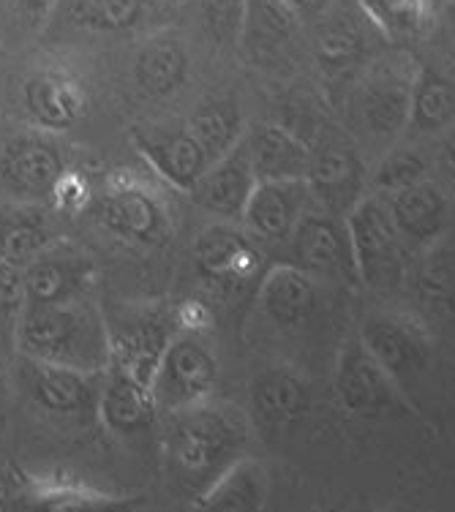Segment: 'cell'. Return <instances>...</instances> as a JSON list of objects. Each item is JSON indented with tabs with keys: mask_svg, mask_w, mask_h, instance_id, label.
Instances as JSON below:
<instances>
[{
	"mask_svg": "<svg viewBox=\"0 0 455 512\" xmlns=\"http://www.w3.org/2000/svg\"><path fill=\"white\" fill-rule=\"evenodd\" d=\"M246 414L224 401H199L172 412L167 431L169 466L183 488L205 493L221 474L246 458Z\"/></svg>",
	"mask_w": 455,
	"mask_h": 512,
	"instance_id": "6da1fadb",
	"label": "cell"
},
{
	"mask_svg": "<svg viewBox=\"0 0 455 512\" xmlns=\"http://www.w3.org/2000/svg\"><path fill=\"white\" fill-rule=\"evenodd\" d=\"M14 344L20 357L39 363L69 365L80 371H107V316L90 297L25 306L14 325Z\"/></svg>",
	"mask_w": 455,
	"mask_h": 512,
	"instance_id": "7a4b0ae2",
	"label": "cell"
},
{
	"mask_svg": "<svg viewBox=\"0 0 455 512\" xmlns=\"http://www.w3.org/2000/svg\"><path fill=\"white\" fill-rule=\"evenodd\" d=\"M417 66L404 55H376L349 85V118L360 137L393 142L409 123Z\"/></svg>",
	"mask_w": 455,
	"mask_h": 512,
	"instance_id": "3957f363",
	"label": "cell"
},
{
	"mask_svg": "<svg viewBox=\"0 0 455 512\" xmlns=\"http://www.w3.org/2000/svg\"><path fill=\"white\" fill-rule=\"evenodd\" d=\"M333 387L344 412L368 423L401 420L412 414L401 382L368 352L360 335L347 338L338 349Z\"/></svg>",
	"mask_w": 455,
	"mask_h": 512,
	"instance_id": "277c9868",
	"label": "cell"
},
{
	"mask_svg": "<svg viewBox=\"0 0 455 512\" xmlns=\"http://www.w3.org/2000/svg\"><path fill=\"white\" fill-rule=\"evenodd\" d=\"M347 227L355 251L357 281L382 295L404 284L409 251L401 243L385 197L376 191L366 194L347 213Z\"/></svg>",
	"mask_w": 455,
	"mask_h": 512,
	"instance_id": "5b68a950",
	"label": "cell"
},
{
	"mask_svg": "<svg viewBox=\"0 0 455 512\" xmlns=\"http://www.w3.org/2000/svg\"><path fill=\"white\" fill-rule=\"evenodd\" d=\"M90 207L109 235L120 237L131 246H164L172 235V221L164 202L137 180H107L99 197L90 199Z\"/></svg>",
	"mask_w": 455,
	"mask_h": 512,
	"instance_id": "8992f818",
	"label": "cell"
},
{
	"mask_svg": "<svg viewBox=\"0 0 455 512\" xmlns=\"http://www.w3.org/2000/svg\"><path fill=\"white\" fill-rule=\"evenodd\" d=\"M218 382V363L199 333L175 335L164 349L150 390L156 398L159 412H178L199 401H208Z\"/></svg>",
	"mask_w": 455,
	"mask_h": 512,
	"instance_id": "52a82bcc",
	"label": "cell"
},
{
	"mask_svg": "<svg viewBox=\"0 0 455 512\" xmlns=\"http://www.w3.org/2000/svg\"><path fill=\"white\" fill-rule=\"evenodd\" d=\"M289 262L319 281H357L355 251L347 216L322 207H308L289 235Z\"/></svg>",
	"mask_w": 455,
	"mask_h": 512,
	"instance_id": "ba28073f",
	"label": "cell"
},
{
	"mask_svg": "<svg viewBox=\"0 0 455 512\" xmlns=\"http://www.w3.org/2000/svg\"><path fill=\"white\" fill-rule=\"evenodd\" d=\"M107 316L109 365L150 384L164 349L175 338V316L159 308H118Z\"/></svg>",
	"mask_w": 455,
	"mask_h": 512,
	"instance_id": "9c48e42d",
	"label": "cell"
},
{
	"mask_svg": "<svg viewBox=\"0 0 455 512\" xmlns=\"http://www.w3.org/2000/svg\"><path fill=\"white\" fill-rule=\"evenodd\" d=\"M382 39L385 33L376 28L357 0H352L349 9H338L333 3L325 11V25L317 39L319 69L325 77L349 79L352 85V79L376 58Z\"/></svg>",
	"mask_w": 455,
	"mask_h": 512,
	"instance_id": "30bf717a",
	"label": "cell"
},
{
	"mask_svg": "<svg viewBox=\"0 0 455 512\" xmlns=\"http://www.w3.org/2000/svg\"><path fill=\"white\" fill-rule=\"evenodd\" d=\"M107 371H80L69 365L20 360V379L30 404L52 417H85L99 412V395Z\"/></svg>",
	"mask_w": 455,
	"mask_h": 512,
	"instance_id": "8fae6325",
	"label": "cell"
},
{
	"mask_svg": "<svg viewBox=\"0 0 455 512\" xmlns=\"http://www.w3.org/2000/svg\"><path fill=\"white\" fill-rule=\"evenodd\" d=\"M63 150L50 131H30L6 142L0 153V180L11 197L20 202H47L52 188L66 172Z\"/></svg>",
	"mask_w": 455,
	"mask_h": 512,
	"instance_id": "7c38bea8",
	"label": "cell"
},
{
	"mask_svg": "<svg viewBox=\"0 0 455 512\" xmlns=\"http://www.w3.org/2000/svg\"><path fill=\"white\" fill-rule=\"evenodd\" d=\"M96 278V267L82 248L63 240H52L22 267L25 306H52L88 297Z\"/></svg>",
	"mask_w": 455,
	"mask_h": 512,
	"instance_id": "4fadbf2b",
	"label": "cell"
},
{
	"mask_svg": "<svg viewBox=\"0 0 455 512\" xmlns=\"http://www.w3.org/2000/svg\"><path fill=\"white\" fill-rule=\"evenodd\" d=\"M357 335L401 384L420 374L431 360V335L415 316L379 311L368 316Z\"/></svg>",
	"mask_w": 455,
	"mask_h": 512,
	"instance_id": "5bb4252c",
	"label": "cell"
},
{
	"mask_svg": "<svg viewBox=\"0 0 455 512\" xmlns=\"http://www.w3.org/2000/svg\"><path fill=\"white\" fill-rule=\"evenodd\" d=\"M194 259L202 278L224 289H238L262 276V251L246 229L232 221H216L197 237Z\"/></svg>",
	"mask_w": 455,
	"mask_h": 512,
	"instance_id": "9a60e30c",
	"label": "cell"
},
{
	"mask_svg": "<svg viewBox=\"0 0 455 512\" xmlns=\"http://www.w3.org/2000/svg\"><path fill=\"white\" fill-rule=\"evenodd\" d=\"M311 202L314 199L306 178L257 180L240 218V227L257 243H287Z\"/></svg>",
	"mask_w": 455,
	"mask_h": 512,
	"instance_id": "2e32d148",
	"label": "cell"
},
{
	"mask_svg": "<svg viewBox=\"0 0 455 512\" xmlns=\"http://www.w3.org/2000/svg\"><path fill=\"white\" fill-rule=\"evenodd\" d=\"M134 145L159 180L183 194H191L213 164L188 126L139 128L134 131Z\"/></svg>",
	"mask_w": 455,
	"mask_h": 512,
	"instance_id": "e0dca14e",
	"label": "cell"
},
{
	"mask_svg": "<svg viewBox=\"0 0 455 512\" xmlns=\"http://www.w3.org/2000/svg\"><path fill=\"white\" fill-rule=\"evenodd\" d=\"M88 107L82 82L63 66H41L22 82V109L36 128L60 134L80 123Z\"/></svg>",
	"mask_w": 455,
	"mask_h": 512,
	"instance_id": "ac0fdd59",
	"label": "cell"
},
{
	"mask_svg": "<svg viewBox=\"0 0 455 512\" xmlns=\"http://www.w3.org/2000/svg\"><path fill=\"white\" fill-rule=\"evenodd\" d=\"M406 251H431L447 229V197L434 180L382 194Z\"/></svg>",
	"mask_w": 455,
	"mask_h": 512,
	"instance_id": "d6986e66",
	"label": "cell"
},
{
	"mask_svg": "<svg viewBox=\"0 0 455 512\" xmlns=\"http://www.w3.org/2000/svg\"><path fill=\"white\" fill-rule=\"evenodd\" d=\"M311 199L322 210L347 216L349 210L366 197V167L352 145L333 142L311 156L306 172Z\"/></svg>",
	"mask_w": 455,
	"mask_h": 512,
	"instance_id": "ffe728a7",
	"label": "cell"
},
{
	"mask_svg": "<svg viewBox=\"0 0 455 512\" xmlns=\"http://www.w3.org/2000/svg\"><path fill=\"white\" fill-rule=\"evenodd\" d=\"M257 172L251 167L248 150L240 139L235 148L229 150L227 156H221L216 164L199 178L194 186V199L197 205L208 213L213 221H232L240 224L243 210L248 205V197L257 186Z\"/></svg>",
	"mask_w": 455,
	"mask_h": 512,
	"instance_id": "44dd1931",
	"label": "cell"
},
{
	"mask_svg": "<svg viewBox=\"0 0 455 512\" xmlns=\"http://www.w3.org/2000/svg\"><path fill=\"white\" fill-rule=\"evenodd\" d=\"M319 278L308 276L292 262L270 267L259 281V306L281 330L306 327L319 311Z\"/></svg>",
	"mask_w": 455,
	"mask_h": 512,
	"instance_id": "7402d4cb",
	"label": "cell"
},
{
	"mask_svg": "<svg viewBox=\"0 0 455 512\" xmlns=\"http://www.w3.org/2000/svg\"><path fill=\"white\" fill-rule=\"evenodd\" d=\"M300 28L297 14L287 0H246L238 47L257 63L278 60L292 50Z\"/></svg>",
	"mask_w": 455,
	"mask_h": 512,
	"instance_id": "603a6c76",
	"label": "cell"
},
{
	"mask_svg": "<svg viewBox=\"0 0 455 512\" xmlns=\"http://www.w3.org/2000/svg\"><path fill=\"white\" fill-rule=\"evenodd\" d=\"M251 412L259 425L284 431L311 412V387L292 368H268L251 384Z\"/></svg>",
	"mask_w": 455,
	"mask_h": 512,
	"instance_id": "cb8c5ba5",
	"label": "cell"
},
{
	"mask_svg": "<svg viewBox=\"0 0 455 512\" xmlns=\"http://www.w3.org/2000/svg\"><path fill=\"white\" fill-rule=\"evenodd\" d=\"M156 414H159V406H156L150 384L139 382L126 371L109 365L104 384H101L99 412H96L101 423L115 434L131 436L148 431Z\"/></svg>",
	"mask_w": 455,
	"mask_h": 512,
	"instance_id": "d4e9b609",
	"label": "cell"
},
{
	"mask_svg": "<svg viewBox=\"0 0 455 512\" xmlns=\"http://www.w3.org/2000/svg\"><path fill=\"white\" fill-rule=\"evenodd\" d=\"M243 145L259 180L306 178L311 153L303 145V139L295 137L287 126L278 123L257 126L243 139Z\"/></svg>",
	"mask_w": 455,
	"mask_h": 512,
	"instance_id": "484cf974",
	"label": "cell"
},
{
	"mask_svg": "<svg viewBox=\"0 0 455 512\" xmlns=\"http://www.w3.org/2000/svg\"><path fill=\"white\" fill-rule=\"evenodd\" d=\"M268 472L254 458H240L229 466L227 472L210 485L208 491L199 493L194 504L199 510H224V512H251L262 510L268 502Z\"/></svg>",
	"mask_w": 455,
	"mask_h": 512,
	"instance_id": "4316f807",
	"label": "cell"
},
{
	"mask_svg": "<svg viewBox=\"0 0 455 512\" xmlns=\"http://www.w3.org/2000/svg\"><path fill=\"white\" fill-rule=\"evenodd\" d=\"M186 74L188 50L178 36L159 33L139 47L134 60V79L145 96L161 99L175 93L186 82Z\"/></svg>",
	"mask_w": 455,
	"mask_h": 512,
	"instance_id": "83f0119b",
	"label": "cell"
},
{
	"mask_svg": "<svg viewBox=\"0 0 455 512\" xmlns=\"http://www.w3.org/2000/svg\"><path fill=\"white\" fill-rule=\"evenodd\" d=\"M455 123V79L436 71H417L406 128L415 134H436Z\"/></svg>",
	"mask_w": 455,
	"mask_h": 512,
	"instance_id": "f1b7e54d",
	"label": "cell"
},
{
	"mask_svg": "<svg viewBox=\"0 0 455 512\" xmlns=\"http://www.w3.org/2000/svg\"><path fill=\"white\" fill-rule=\"evenodd\" d=\"M52 235L47 216L36 205L22 202V207L0 216V256L11 265L25 267L33 256L50 246Z\"/></svg>",
	"mask_w": 455,
	"mask_h": 512,
	"instance_id": "f546056e",
	"label": "cell"
},
{
	"mask_svg": "<svg viewBox=\"0 0 455 512\" xmlns=\"http://www.w3.org/2000/svg\"><path fill=\"white\" fill-rule=\"evenodd\" d=\"M186 126L216 164L243 139V112L235 99H208L194 109Z\"/></svg>",
	"mask_w": 455,
	"mask_h": 512,
	"instance_id": "4dcf8cb0",
	"label": "cell"
},
{
	"mask_svg": "<svg viewBox=\"0 0 455 512\" xmlns=\"http://www.w3.org/2000/svg\"><path fill=\"white\" fill-rule=\"evenodd\" d=\"M17 507H33V510H80V507H120L129 499H120L112 493L93 491L85 485L55 483V480H20L14 485Z\"/></svg>",
	"mask_w": 455,
	"mask_h": 512,
	"instance_id": "1f68e13d",
	"label": "cell"
},
{
	"mask_svg": "<svg viewBox=\"0 0 455 512\" xmlns=\"http://www.w3.org/2000/svg\"><path fill=\"white\" fill-rule=\"evenodd\" d=\"M385 39H417L436 20L439 0H357Z\"/></svg>",
	"mask_w": 455,
	"mask_h": 512,
	"instance_id": "d6a6232c",
	"label": "cell"
},
{
	"mask_svg": "<svg viewBox=\"0 0 455 512\" xmlns=\"http://www.w3.org/2000/svg\"><path fill=\"white\" fill-rule=\"evenodd\" d=\"M66 3L69 20L90 33H123L137 28L148 14L150 0H58Z\"/></svg>",
	"mask_w": 455,
	"mask_h": 512,
	"instance_id": "836d02e7",
	"label": "cell"
},
{
	"mask_svg": "<svg viewBox=\"0 0 455 512\" xmlns=\"http://www.w3.org/2000/svg\"><path fill=\"white\" fill-rule=\"evenodd\" d=\"M428 172H431V158L420 148H390L387 156L379 161V167L374 169L371 183L376 194H390V191L426 180Z\"/></svg>",
	"mask_w": 455,
	"mask_h": 512,
	"instance_id": "e575fe53",
	"label": "cell"
},
{
	"mask_svg": "<svg viewBox=\"0 0 455 512\" xmlns=\"http://www.w3.org/2000/svg\"><path fill=\"white\" fill-rule=\"evenodd\" d=\"M246 0H202V17L210 36L221 44H238Z\"/></svg>",
	"mask_w": 455,
	"mask_h": 512,
	"instance_id": "d590c367",
	"label": "cell"
},
{
	"mask_svg": "<svg viewBox=\"0 0 455 512\" xmlns=\"http://www.w3.org/2000/svg\"><path fill=\"white\" fill-rule=\"evenodd\" d=\"M22 308H25L22 267L11 265L0 256V327H11V333H14Z\"/></svg>",
	"mask_w": 455,
	"mask_h": 512,
	"instance_id": "8d00e7d4",
	"label": "cell"
},
{
	"mask_svg": "<svg viewBox=\"0 0 455 512\" xmlns=\"http://www.w3.org/2000/svg\"><path fill=\"white\" fill-rule=\"evenodd\" d=\"M90 199H93V194H90L88 180L82 178L80 172L66 169L55 183V188H52L47 205L55 207V210H63V213H77V210L90 207Z\"/></svg>",
	"mask_w": 455,
	"mask_h": 512,
	"instance_id": "74e56055",
	"label": "cell"
},
{
	"mask_svg": "<svg viewBox=\"0 0 455 512\" xmlns=\"http://www.w3.org/2000/svg\"><path fill=\"white\" fill-rule=\"evenodd\" d=\"M58 9V0H0L3 17L22 30L41 28L52 11Z\"/></svg>",
	"mask_w": 455,
	"mask_h": 512,
	"instance_id": "f35d334b",
	"label": "cell"
},
{
	"mask_svg": "<svg viewBox=\"0 0 455 512\" xmlns=\"http://www.w3.org/2000/svg\"><path fill=\"white\" fill-rule=\"evenodd\" d=\"M208 319V311L199 306V303H194V300L183 303L178 308V314H175V322H178V327H183V333H199L202 327L208 325Z\"/></svg>",
	"mask_w": 455,
	"mask_h": 512,
	"instance_id": "ab89813d",
	"label": "cell"
},
{
	"mask_svg": "<svg viewBox=\"0 0 455 512\" xmlns=\"http://www.w3.org/2000/svg\"><path fill=\"white\" fill-rule=\"evenodd\" d=\"M447 134L442 139V148L436 153V161H439V167L445 172L447 178L455 180V123L450 128H445Z\"/></svg>",
	"mask_w": 455,
	"mask_h": 512,
	"instance_id": "60d3db41",
	"label": "cell"
},
{
	"mask_svg": "<svg viewBox=\"0 0 455 512\" xmlns=\"http://www.w3.org/2000/svg\"><path fill=\"white\" fill-rule=\"evenodd\" d=\"M289 6L300 14V20L303 17H314V14H325L336 0H287Z\"/></svg>",
	"mask_w": 455,
	"mask_h": 512,
	"instance_id": "b9f144b4",
	"label": "cell"
}]
</instances>
